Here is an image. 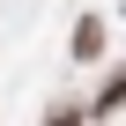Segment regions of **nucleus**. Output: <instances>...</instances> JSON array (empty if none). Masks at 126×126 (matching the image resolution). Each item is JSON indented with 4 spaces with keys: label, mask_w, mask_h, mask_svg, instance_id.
<instances>
[{
    "label": "nucleus",
    "mask_w": 126,
    "mask_h": 126,
    "mask_svg": "<svg viewBox=\"0 0 126 126\" xmlns=\"http://www.w3.org/2000/svg\"><path fill=\"white\" fill-rule=\"evenodd\" d=\"M96 45H104V30H96V22H82V30H74V52H82V59H96Z\"/></svg>",
    "instance_id": "f257e3e1"
},
{
    "label": "nucleus",
    "mask_w": 126,
    "mask_h": 126,
    "mask_svg": "<svg viewBox=\"0 0 126 126\" xmlns=\"http://www.w3.org/2000/svg\"><path fill=\"white\" fill-rule=\"evenodd\" d=\"M111 104H126V74H119V82H111V89H104V96H96V119H104V111H111Z\"/></svg>",
    "instance_id": "f03ea898"
}]
</instances>
